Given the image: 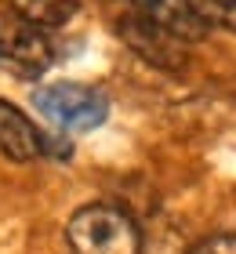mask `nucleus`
I'll list each match as a JSON object with an SVG mask.
<instances>
[{
    "label": "nucleus",
    "instance_id": "4",
    "mask_svg": "<svg viewBox=\"0 0 236 254\" xmlns=\"http://www.w3.org/2000/svg\"><path fill=\"white\" fill-rule=\"evenodd\" d=\"M138 18L153 22V26L167 29L178 40H200L207 33V26L196 18V11L189 0H131Z\"/></svg>",
    "mask_w": 236,
    "mask_h": 254
},
{
    "label": "nucleus",
    "instance_id": "7",
    "mask_svg": "<svg viewBox=\"0 0 236 254\" xmlns=\"http://www.w3.org/2000/svg\"><path fill=\"white\" fill-rule=\"evenodd\" d=\"M196 18L204 26H226L236 29V0H189Z\"/></svg>",
    "mask_w": 236,
    "mask_h": 254
},
{
    "label": "nucleus",
    "instance_id": "2",
    "mask_svg": "<svg viewBox=\"0 0 236 254\" xmlns=\"http://www.w3.org/2000/svg\"><path fill=\"white\" fill-rule=\"evenodd\" d=\"M33 106L40 109L44 120H51L58 131H69V134L94 131L109 117V98L102 91L84 87V84H69V80L40 87L33 95Z\"/></svg>",
    "mask_w": 236,
    "mask_h": 254
},
{
    "label": "nucleus",
    "instance_id": "1",
    "mask_svg": "<svg viewBox=\"0 0 236 254\" xmlns=\"http://www.w3.org/2000/svg\"><path fill=\"white\" fill-rule=\"evenodd\" d=\"M66 240L73 254H142V233L120 207L91 203L69 218Z\"/></svg>",
    "mask_w": 236,
    "mask_h": 254
},
{
    "label": "nucleus",
    "instance_id": "5",
    "mask_svg": "<svg viewBox=\"0 0 236 254\" xmlns=\"http://www.w3.org/2000/svg\"><path fill=\"white\" fill-rule=\"evenodd\" d=\"M40 134L37 127L29 124V117L22 109H15L11 102H0V153L7 160H18V164H26V160H37L40 156Z\"/></svg>",
    "mask_w": 236,
    "mask_h": 254
},
{
    "label": "nucleus",
    "instance_id": "6",
    "mask_svg": "<svg viewBox=\"0 0 236 254\" xmlns=\"http://www.w3.org/2000/svg\"><path fill=\"white\" fill-rule=\"evenodd\" d=\"M80 0H15V15L29 18L33 26L40 29H51V26H62L77 15Z\"/></svg>",
    "mask_w": 236,
    "mask_h": 254
},
{
    "label": "nucleus",
    "instance_id": "8",
    "mask_svg": "<svg viewBox=\"0 0 236 254\" xmlns=\"http://www.w3.org/2000/svg\"><path fill=\"white\" fill-rule=\"evenodd\" d=\"M189 254H236V236H229V233L207 236V240H200Z\"/></svg>",
    "mask_w": 236,
    "mask_h": 254
},
{
    "label": "nucleus",
    "instance_id": "3",
    "mask_svg": "<svg viewBox=\"0 0 236 254\" xmlns=\"http://www.w3.org/2000/svg\"><path fill=\"white\" fill-rule=\"evenodd\" d=\"M0 62L18 76H40L55 62L51 37L22 15H0Z\"/></svg>",
    "mask_w": 236,
    "mask_h": 254
}]
</instances>
